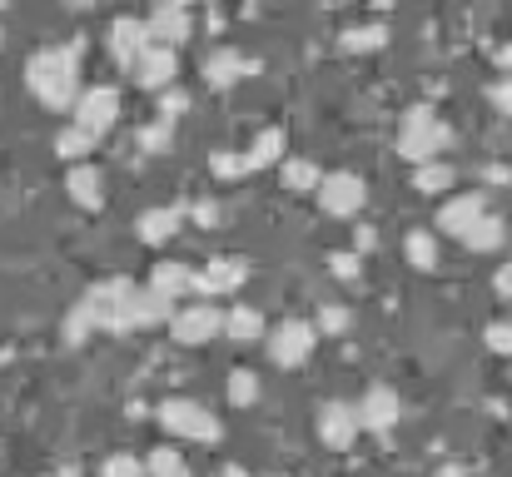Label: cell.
Masks as SVG:
<instances>
[{"mask_svg": "<svg viewBox=\"0 0 512 477\" xmlns=\"http://www.w3.org/2000/svg\"><path fill=\"white\" fill-rule=\"evenodd\" d=\"M433 477H468V473H463L458 463H443V468H438V473H433Z\"/></svg>", "mask_w": 512, "mask_h": 477, "instance_id": "cell-46", "label": "cell"}, {"mask_svg": "<svg viewBox=\"0 0 512 477\" xmlns=\"http://www.w3.org/2000/svg\"><path fill=\"white\" fill-rule=\"evenodd\" d=\"M493 294H498V299H508V304H512V264H503V269L493 274Z\"/></svg>", "mask_w": 512, "mask_h": 477, "instance_id": "cell-43", "label": "cell"}, {"mask_svg": "<svg viewBox=\"0 0 512 477\" xmlns=\"http://www.w3.org/2000/svg\"><path fill=\"white\" fill-rule=\"evenodd\" d=\"M319 204H324V214H334V219L363 214V204H368V179L353 174V169H329L324 184H319Z\"/></svg>", "mask_w": 512, "mask_h": 477, "instance_id": "cell-5", "label": "cell"}, {"mask_svg": "<svg viewBox=\"0 0 512 477\" xmlns=\"http://www.w3.org/2000/svg\"><path fill=\"white\" fill-rule=\"evenodd\" d=\"M398 418H403V398H398V388L373 383V388L358 398V428H368V433H388V428H398Z\"/></svg>", "mask_w": 512, "mask_h": 477, "instance_id": "cell-13", "label": "cell"}, {"mask_svg": "<svg viewBox=\"0 0 512 477\" xmlns=\"http://www.w3.org/2000/svg\"><path fill=\"white\" fill-rule=\"evenodd\" d=\"M174 318V304L150 294V289H135L130 294V309H125V328H155V323H170Z\"/></svg>", "mask_w": 512, "mask_h": 477, "instance_id": "cell-20", "label": "cell"}, {"mask_svg": "<svg viewBox=\"0 0 512 477\" xmlns=\"http://www.w3.org/2000/svg\"><path fill=\"white\" fill-rule=\"evenodd\" d=\"M329 269H334V279H343V284H358V279H363V259H358L353 249L329 254Z\"/></svg>", "mask_w": 512, "mask_h": 477, "instance_id": "cell-37", "label": "cell"}, {"mask_svg": "<svg viewBox=\"0 0 512 477\" xmlns=\"http://www.w3.org/2000/svg\"><path fill=\"white\" fill-rule=\"evenodd\" d=\"M314 328H319V333H329V338H343V333L353 328V314H348L343 304H319V314H314Z\"/></svg>", "mask_w": 512, "mask_h": 477, "instance_id": "cell-32", "label": "cell"}, {"mask_svg": "<svg viewBox=\"0 0 512 477\" xmlns=\"http://www.w3.org/2000/svg\"><path fill=\"white\" fill-rule=\"evenodd\" d=\"M403 254H408L413 269L428 274V269H438V254H443V249H438V234H433V229H413V234L403 239Z\"/></svg>", "mask_w": 512, "mask_h": 477, "instance_id": "cell-28", "label": "cell"}, {"mask_svg": "<svg viewBox=\"0 0 512 477\" xmlns=\"http://www.w3.org/2000/svg\"><path fill=\"white\" fill-rule=\"evenodd\" d=\"M314 433H319V443H324V448L348 453V448H353V438H358V403H348V398H329V403L319 408V418H314Z\"/></svg>", "mask_w": 512, "mask_h": 477, "instance_id": "cell-10", "label": "cell"}, {"mask_svg": "<svg viewBox=\"0 0 512 477\" xmlns=\"http://www.w3.org/2000/svg\"><path fill=\"white\" fill-rule=\"evenodd\" d=\"M65 194H70L80 209H100V204H105V174H100L95 164H70Z\"/></svg>", "mask_w": 512, "mask_h": 477, "instance_id": "cell-19", "label": "cell"}, {"mask_svg": "<svg viewBox=\"0 0 512 477\" xmlns=\"http://www.w3.org/2000/svg\"><path fill=\"white\" fill-rule=\"evenodd\" d=\"M179 229H184V204H150V209L135 219L140 244H170Z\"/></svg>", "mask_w": 512, "mask_h": 477, "instance_id": "cell-17", "label": "cell"}, {"mask_svg": "<svg viewBox=\"0 0 512 477\" xmlns=\"http://www.w3.org/2000/svg\"><path fill=\"white\" fill-rule=\"evenodd\" d=\"M105 45H110V60H115V65L135 70V65H140V55H145L155 40H150V25H145V15H120V20H110V35H105Z\"/></svg>", "mask_w": 512, "mask_h": 477, "instance_id": "cell-11", "label": "cell"}, {"mask_svg": "<svg viewBox=\"0 0 512 477\" xmlns=\"http://www.w3.org/2000/svg\"><path fill=\"white\" fill-rule=\"evenodd\" d=\"M219 333H224V309H214L209 299L184 304V309H174V318H170V338L184 343V348H199V343H209V338H219Z\"/></svg>", "mask_w": 512, "mask_h": 477, "instance_id": "cell-7", "label": "cell"}, {"mask_svg": "<svg viewBox=\"0 0 512 477\" xmlns=\"http://www.w3.org/2000/svg\"><path fill=\"white\" fill-rule=\"evenodd\" d=\"M130 75H135V85L165 95V90H174V75H179V50H170V45H150Z\"/></svg>", "mask_w": 512, "mask_h": 477, "instance_id": "cell-16", "label": "cell"}, {"mask_svg": "<svg viewBox=\"0 0 512 477\" xmlns=\"http://www.w3.org/2000/svg\"><path fill=\"white\" fill-rule=\"evenodd\" d=\"M145 25H150V40H155V45H170V50H179V45L194 35L189 5H150V10H145Z\"/></svg>", "mask_w": 512, "mask_h": 477, "instance_id": "cell-14", "label": "cell"}, {"mask_svg": "<svg viewBox=\"0 0 512 477\" xmlns=\"http://www.w3.org/2000/svg\"><path fill=\"white\" fill-rule=\"evenodd\" d=\"M483 179H488V184H512V169L503 159H493V164H483Z\"/></svg>", "mask_w": 512, "mask_h": 477, "instance_id": "cell-42", "label": "cell"}, {"mask_svg": "<svg viewBox=\"0 0 512 477\" xmlns=\"http://www.w3.org/2000/svg\"><path fill=\"white\" fill-rule=\"evenodd\" d=\"M184 110H189V95L174 85V90H165V95H160V115H155V120H170V125H174Z\"/></svg>", "mask_w": 512, "mask_h": 477, "instance_id": "cell-40", "label": "cell"}, {"mask_svg": "<svg viewBox=\"0 0 512 477\" xmlns=\"http://www.w3.org/2000/svg\"><path fill=\"white\" fill-rule=\"evenodd\" d=\"M100 477H150V473H145V458H135V453H110V458L100 463Z\"/></svg>", "mask_w": 512, "mask_h": 477, "instance_id": "cell-35", "label": "cell"}, {"mask_svg": "<svg viewBox=\"0 0 512 477\" xmlns=\"http://www.w3.org/2000/svg\"><path fill=\"white\" fill-rule=\"evenodd\" d=\"M155 423L179 438V443H204V448H214L219 438H224V423L199 403V398H165V403H155Z\"/></svg>", "mask_w": 512, "mask_h": 477, "instance_id": "cell-3", "label": "cell"}, {"mask_svg": "<svg viewBox=\"0 0 512 477\" xmlns=\"http://www.w3.org/2000/svg\"><path fill=\"white\" fill-rule=\"evenodd\" d=\"M95 135L90 130H80V125H65L60 135H55V155L70 159V164H90V155H95Z\"/></svg>", "mask_w": 512, "mask_h": 477, "instance_id": "cell-26", "label": "cell"}, {"mask_svg": "<svg viewBox=\"0 0 512 477\" xmlns=\"http://www.w3.org/2000/svg\"><path fill=\"white\" fill-rule=\"evenodd\" d=\"M259 70V60H249L244 50H234V45H214L209 55H204V80L214 85V90H229V85H239L244 75H254Z\"/></svg>", "mask_w": 512, "mask_h": 477, "instance_id": "cell-15", "label": "cell"}, {"mask_svg": "<svg viewBox=\"0 0 512 477\" xmlns=\"http://www.w3.org/2000/svg\"><path fill=\"white\" fill-rule=\"evenodd\" d=\"M448 145H453V125H448L428 100H418V105H408V110H403V125H398V155L408 159L413 169H418V164L443 159Z\"/></svg>", "mask_w": 512, "mask_h": 477, "instance_id": "cell-2", "label": "cell"}, {"mask_svg": "<svg viewBox=\"0 0 512 477\" xmlns=\"http://www.w3.org/2000/svg\"><path fill=\"white\" fill-rule=\"evenodd\" d=\"M488 105H493L498 115H508L512 120V75H498V80L488 85Z\"/></svg>", "mask_w": 512, "mask_h": 477, "instance_id": "cell-39", "label": "cell"}, {"mask_svg": "<svg viewBox=\"0 0 512 477\" xmlns=\"http://www.w3.org/2000/svg\"><path fill=\"white\" fill-rule=\"evenodd\" d=\"M219 477H254V473H249L244 463H224V468H219Z\"/></svg>", "mask_w": 512, "mask_h": 477, "instance_id": "cell-45", "label": "cell"}, {"mask_svg": "<svg viewBox=\"0 0 512 477\" xmlns=\"http://www.w3.org/2000/svg\"><path fill=\"white\" fill-rule=\"evenodd\" d=\"M80 55H85V40H65V45H45L25 60V85L30 95L45 105V110H75L80 100Z\"/></svg>", "mask_w": 512, "mask_h": 477, "instance_id": "cell-1", "label": "cell"}, {"mask_svg": "<svg viewBox=\"0 0 512 477\" xmlns=\"http://www.w3.org/2000/svg\"><path fill=\"white\" fill-rule=\"evenodd\" d=\"M0 45H5V25H0Z\"/></svg>", "mask_w": 512, "mask_h": 477, "instance_id": "cell-48", "label": "cell"}, {"mask_svg": "<svg viewBox=\"0 0 512 477\" xmlns=\"http://www.w3.org/2000/svg\"><path fill=\"white\" fill-rule=\"evenodd\" d=\"M373 249H378V229H373V224H358V229H353V254L363 259V254H373Z\"/></svg>", "mask_w": 512, "mask_h": 477, "instance_id": "cell-41", "label": "cell"}, {"mask_svg": "<svg viewBox=\"0 0 512 477\" xmlns=\"http://www.w3.org/2000/svg\"><path fill=\"white\" fill-rule=\"evenodd\" d=\"M224 393H229V403H234V408H254V403H259V373L234 368V373L224 378Z\"/></svg>", "mask_w": 512, "mask_h": 477, "instance_id": "cell-29", "label": "cell"}, {"mask_svg": "<svg viewBox=\"0 0 512 477\" xmlns=\"http://www.w3.org/2000/svg\"><path fill=\"white\" fill-rule=\"evenodd\" d=\"M120 120V90L115 85H85L80 100H75V125L90 130L95 140H105Z\"/></svg>", "mask_w": 512, "mask_h": 477, "instance_id": "cell-6", "label": "cell"}, {"mask_svg": "<svg viewBox=\"0 0 512 477\" xmlns=\"http://www.w3.org/2000/svg\"><path fill=\"white\" fill-rule=\"evenodd\" d=\"M90 333H95V318H90V309H85V304H75V309L65 314V328H60V338H65L70 348H80V343H85Z\"/></svg>", "mask_w": 512, "mask_h": 477, "instance_id": "cell-33", "label": "cell"}, {"mask_svg": "<svg viewBox=\"0 0 512 477\" xmlns=\"http://www.w3.org/2000/svg\"><path fill=\"white\" fill-rule=\"evenodd\" d=\"M194 279H199V274H194V269H189V264H184V259H160V264H155V269H150V284H145V289H150V294H160V299H184V294H194Z\"/></svg>", "mask_w": 512, "mask_h": 477, "instance_id": "cell-18", "label": "cell"}, {"mask_svg": "<svg viewBox=\"0 0 512 477\" xmlns=\"http://www.w3.org/2000/svg\"><path fill=\"white\" fill-rule=\"evenodd\" d=\"M130 294H135V284H125V279H105V284H95V289H90L80 304L90 309L95 328L125 333V309H130Z\"/></svg>", "mask_w": 512, "mask_h": 477, "instance_id": "cell-9", "label": "cell"}, {"mask_svg": "<svg viewBox=\"0 0 512 477\" xmlns=\"http://www.w3.org/2000/svg\"><path fill=\"white\" fill-rule=\"evenodd\" d=\"M244 284H249V264L234 259V254H219V259H209V264L199 269L194 294H199V299H219V294H239Z\"/></svg>", "mask_w": 512, "mask_h": 477, "instance_id": "cell-12", "label": "cell"}, {"mask_svg": "<svg viewBox=\"0 0 512 477\" xmlns=\"http://www.w3.org/2000/svg\"><path fill=\"white\" fill-rule=\"evenodd\" d=\"M135 140H140V150H145V155H170L174 150V125L170 120H150V125H140V135H135Z\"/></svg>", "mask_w": 512, "mask_h": 477, "instance_id": "cell-30", "label": "cell"}, {"mask_svg": "<svg viewBox=\"0 0 512 477\" xmlns=\"http://www.w3.org/2000/svg\"><path fill=\"white\" fill-rule=\"evenodd\" d=\"M493 60H498V70H503V75H512V40H503V45L493 50Z\"/></svg>", "mask_w": 512, "mask_h": 477, "instance_id": "cell-44", "label": "cell"}, {"mask_svg": "<svg viewBox=\"0 0 512 477\" xmlns=\"http://www.w3.org/2000/svg\"><path fill=\"white\" fill-rule=\"evenodd\" d=\"M493 209H488V194L483 189H463V194H448L443 204H438V234H448V239H458L463 244V234L473 229V224H483Z\"/></svg>", "mask_w": 512, "mask_h": 477, "instance_id": "cell-8", "label": "cell"}, {"mask_svg": "<svg viewBox=\"0 0 512 477\" xmlns=\"http://www.w3.org/2000/svg\"><path fill=\"white\" fill-rule=\"evenodd\" d=\"M279 174H284V184L299 189V194H309V189L319 194V184H324V164H314L309 155H284Z\"/></svg>", "mask_w": 512, "mask_h": 477, "instance_id": "cell-23", "label": "cell"}, {"mask_svg": "<svg viewBox=\"0 0 512 477\" xmlns=\"http://www.w3.org/2000/svg\"><path fill=\"white\" fill-rule=\"evenodd\" d=\"M0 453H5V448H0Z\"/></svg>", "mask_w": 512, "mask_h": 477, "instance_id": "cell-50", "label": "cell"}, {"mask_svg": "<svg viewBox=\"0 0 512 477\" xmlns=\"http://www.w3.org/2000/svg\"><path fill=\"white\" fill-rule=\"evenodd\" d=\"M483 343H488L493 353H503V358H508V353H512V318L488 323V328H483Z\"/></svg>", "mask_w": 512, "mask_h": 477, "instance_id": "cell-38", "label": "cell"}, {"mask_svg": "<svg viewBox=\"0 0 512 477\" xmlns=\"http://www.w3.org/2000/svg\"><path fill=\"white\" fill-rule=\"evenodd\" d=\"M314 343H319V328H314L309 318H284V323H274L269 338H264V348H269V358H274L279 368H304L309 353H314Z\"/></svg>", "mask_w": 512, "mask_h": 477, "instance_id": "cell-4", "label": "cell"}, {"mask_svg": "<svg viewBox=\"0 0 512 477\" xmlns=\"http://www.w3.org/2000/svg\"><path fill=\"white\" fill-rule=\"evenodd\" d=\"M503 244H508V219L503 214H488L483 224H473L463 234V249H473V254H498Z\"/></svg>", "mask_w": 512, "mask_h": 477, "instance_id": "cell-22", "label": "cell"}, {"mask_svg": "<svg viewBox=\"0 0 512 477\" xmlns=\"http://www.w3.org/2000/svg\"><path fill=\"white\" fill-rule=\"evenodd\" d=\"M145 473L150 477H189V463H184V453H174V448H155L150 458H145Z\"/></svg>", "mask_w": 512, "mask_h": 477, "instance_id": "cell-31", "label": "cell"}, {"mask_svg": "<svg viewBox=\"0 0 512 477\" xmlns=\"http://www.w3.org/2000/svg\"><path fill=\"white\" fill-rule=\"evenodd\" d=\"M224 338H234V343H259V338H269V323H264L259 309L239 304V309L224 314Z\"/></svg>", "mask_w": 512, "mask_h": 477, "instance_id": "cell-21", "label": "cell"}, {"mask_svg": "<svg viewBox=\"0 0 512 477\" xmlns=\"http://www.w3.org/2000/svg\"><path fill=\"white\" fill-rule=\"evenodd\" d=\"M55 477H85V473H80L75 463H65V468H60V473H55Z\"/></svg>", "mask_w": 512, "mask_h": 477, "instance_id": "cell-47", "label": "cell"}, {"mask_svg": "<svg viewBox=\"0 0 512 477\" xmlns=\"http://www.w3.org/2000/svg\"><path fill=\"white\" fill-rule=\"evenodd\" d=\"M453 184H458V169L448 159H433V164L413 169V189L418 194H453Z\"/></svg>", "mask_w": 512, "mask_h": 477, "instance_id": "cell-24", "label": "cell"}, {"mask_svg": "<svg viewBox=\"0 0 512 477\" xmlns=\"http://www.w3.org/2000/svg\"><path fill=\"white\" fill-rule=\"evenodd\" d=\"M269 477H289V473H269Z\"/></svg>", "mask_w": 512, "mask_h": 477, "instance_id": "cell-49", "label": "cell"}, {"mask_svg": "<svg viewBox=\"0 0 512 477\" xmlns=\"http://www.w3.org/2000/svg\"><path fill=\"white\" fill-rule=\"evenodd\" d=\"M184 219H189V224H199V229H214L224 214H219V204H214V199H189V204H184Z\"/></svg>", "mask_w": 512, "mask_h": 477, "instance_id": "cell-36", "label": "cell"}, {"mask_svg": "<svg viewBox=\"0 0 512 477\" xmlns=\"http://www.w3.org/2000/svg\"><path fill=\"white\" fill-rule=\"evenodd\" d=\"M339 45L348 55H373V50H383L388 45V25L383 20H368V25H353V30H343Z\"/></svg>", "mask_w": 512, "mask_h": 477, "instance_id": "cell-25", "label": "cell"}, {"mask_svg": "<svg viewBox=\"0 0 512 477\" xmlns=\"http://www.w3.org/2000/svg\"><path fill=\"white\" fill-rule=\"evenodd\" d=\"M209 169H214V179H244V174H254V169H249V155H239V150L209 155Z\"/></svg>", "mask_w": 512, "mask_h": 477, "instance_id": "cell-34", "label": "cell"}, {"mask_svg": "<svg viewBox=\"0 0 512 477\" xmlns=\"http://www.w3.org/2000/svg\"><path fill=\"white\" fill-rule=\"evenodd\" d=\"M249 155V169H264V164H284V125H269L254 135V145L244 150Z\"/></svg>", "mask_w": 512, "mask_h": 477, "instance_id": "cell-27", "label": "cell"}]
</instances>
